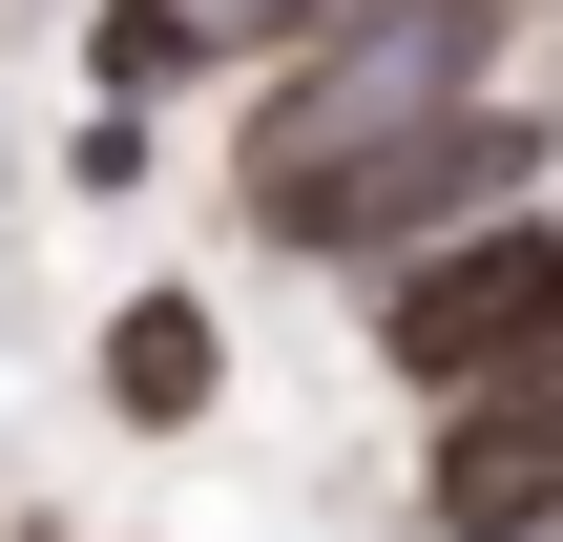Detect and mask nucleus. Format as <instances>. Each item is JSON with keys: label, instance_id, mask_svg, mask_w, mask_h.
<instances>
[{"label": "nucleus", "instance_id": "nucleus-2", "mask_svg": "<svg viewBox=\"0 0 563 542\" xmlns=\"http://www.w3.org/2000/svg\"><path fill=\"white\" fill-rule=\"evenodd\" d=\"M501 63H522V0H334L313 42L230 63V188L334 167L355 125H397V104H439V84H501Z\"/></svg>", "mask_w": 563, "mask_h": 542}, {"label": "nucleus", "instance_id": "nucleus-7", "mask_svg": "<svg viewBox=\"0 0 563 542\" xmlns=\"http://www.w3.org/2000/svg\"><path fill=\"white\" fill-rule=\"evenodd\" d=\"M42 167H63L84 209H146V188H167V104H84V125H63Z\"/></svg>", "mask_w": 563, "mask_h": 542}, {"label": "nucleus", "instance_id": "nucleus-3", "mask_svg": "<svg viewBox=\"0 0 563 542\" xmlns=\"http://www.w3.org/2000/svg\"><path fill=\"white\" fill-rule=\"evenodd\" d=\"M355 334H376V376H397V397H460V376L563 355V188L481 209V230H439V251H397V272L355 292Z\"/></svg>", "mask_w": 563, "mask_h": 542}, {"label": "nucleus", "instance_id": "nucleus-4", "mask_svg": "<svg viewBox=\"0 0 563 542\" xmlns=\"http://www.w3.org/2000/svg\"><path fill=\"white\" fill-rule=\"evenodd\" d=\"M84 418H104V439H209V418H230V292H188V272L104 292V334H84Z\"/></svg>", "mask_w": 563, "mask_h": 542}, {"label": "nucleus", "instance_id": "nucleus-10", "mask_svg": "<svg viewBox=\"0 0 563 542\" xmlns=\"http://www.w3.org/2000/svg\"><path fill=\"white\" fill-rule=\"evenodd\" d=\"M0 188H21V146H0Z\"/></svg>", "mask_w": 563, "mask_h": 542}, {"label": "nucleus", "instance_id": "nucleus-8", "mask_svg": "<svg viewBox=\"0 0 563 542\" xmlns=\"http://www.w3.org/2000/svg\"><path fill=\"white\" fill-rule=\"evenodd\" d=\"M209 21H230V63H272V42H313L334 0H209Z\"/></svg>", "mask_w": 563, "mask_h": 542}, {"label": "nucleus", "instance_id": "nucleus-1", "mask_svg": "<svg viewBox=\"0 0 563 542\" xmlns=\"http://www.w3.org/2000/svg\"><path fill=\"white\" fill-rule=\"evenodd\" d=\"M543 167H563V104H543V84H439V104L355 125L334 167H272V188H230V230H251L272 272H313V292H376L397 251H439V230L522 209Z\"/></svg>", "mask_w": 563, "mask_h": 542}, {"label": "nucleus", "instance_id": "nucleus-9", "mask_svg": "<svg viewBox=\"0 0 563 542\" xmlns=\"http://www.w3.org/2000/svg\"><path fill=\"white\" fill-rule=\"evenodd\" d=\"M439 542H563V501H501V522H439Z\"/></svg>", "mask_w": 563, "mask_h": 542}, {"label": "nucleus", "instance_id": "nucleus-6", "mask_svg": "<svg viewBox=\"0 0 563 542\" xmlns=\"http://www.w3.org/2000/svg\"><path fill=\"white\" fill-rule=\"evenodd\" d=\"M209 84H230L209 0H84V104H209Z\"/></svg>", "mask_w": 563, "mask_h": 542}, {"label": "nucleus", "instance_id": "nucleus-5", "mask_svg": "<svg viewBox=\"0 0 563 542\" xmlns=\"http://www.w3.org/2000/svg\"><path fill=\"white\" fill-rule=\"evenodd\" d=\"M501 501H563V355L418 397V522H501Z\"/></svg>", "mask_w": 563, "mask_h": 542}]
</instances>
